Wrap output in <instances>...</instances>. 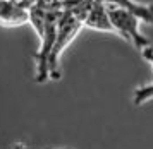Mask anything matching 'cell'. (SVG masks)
Segmentation results:
<instances>
[{
	"label": "cell",
	"instance_id": "cell-1",
	"mask_svg": "<svg viewBox=\"0 0 153 149\" xmlns=\"http://www.w3.org/2000/svg\"><path fill=\"white\" fill-rule=\"evenodd\" d=\"M83 27V22L77 17H74L72 14L62 12L60 19H59V27H57V38L48 60V75L52 81H57L60 77V55L74 41V38L79 34Z\"/></svg>",
	"mask_w": 153,
	"mask_h": 149
},
{
	"label": "cell",
	"instance_id": "cell-2",
	"mask_svg": "<svg viewBox=\"0 0 153 149\" xmlns=\"http://www.w3.org/2000/svg\"><path fill=\"white\" fill-rule=\"evenodd\" d=\"M62 15V9L60 7H50L48 17H47V24L43 27V33L38 36L40 38V48L35 55V62H36V75L35 79L36 82H47L50 81L48 75V60H50V53L52 48L55 43L57 38V27H59V19Z\"/></svg>",
	"mask_w": 153,
	"mask_h": 149
},
{
	"label": "cell",
	"instance_id": "cell-3",
	"mask_svg": "<svg viewBox=\"0 0 153 149\" xmlns=\"http://www.w3.org/2000/svg\"><path fill=\"white\" fill-rule=\"evenodd\" d=\"M108 15H110L112 26L115 29V34L120 36L122 40H126L127 43H131L136 50H143V48L150 46V41L145 34L141 33L139 29V24H141V19L138 15H134L132 12L126 10V9H120V7L115 5H108Z\"/></svg>",
	"mask_w": 153,
	"mask_h": 149
},
{
	"label": "cell",
	"instance_id": "cell-4",
	"mask_svg": "<svg viewBox=\"0 0 153 149\" xmlns=\"http://www.w3.org/2000/svg\"><path fill=\"white\" fill-rule=\"evenodd\" d=\"M83 26L88 27V29H93V31L115 34V29L112 26L110 15H108V7H107V4L100 2V0L93 2V5H91L86 19L83 21Z\"/></svg>",
	"mask_w": 153,
	"mask_h": 149
},
{
	"label": "cell",
	"instance_id": "cell-5",
	"mask_svg": "<svg viewBox=\"0 0 153 149\" xmlns=\"http://www.w3.org/2000/svg\"><path fill=\"white\" fill-rule=\"evenodd\" d=\"M29 22V10L12 0H0V26L17 27Z\"/></svg>",
	"mask_w": 153,
	"mask_h": 149
},
{
	"label": "cell",
	"instance_id": "cell-6",
	"mask_svg": "<svg viewBox=\"0 0 153 149\" xmlns=\"http://www.w3.org/2000/svg\"><path fill=\"white\" fill-rule=\"evenodd\" d=\"M100 2L126 9V10L132 12L134 15H138L141 19V22L153 24V5L152 4H139V2H134V0H100Z\"/></svg>",
	"mask_w": 153,
	"mask_h": 149
},
{
	"label": "cell",
	"instance_id": "cell-7",
	"mask_svg": "<svg viewBox=\"0 0 153 149\" xmlns=\"http://www.w3.org/2000/svg\"><path fill=\"white\" fill-rule=\"evenodd\" d=\"M141 55H143V58H145L150 65H152V69H153V46L150 45V46H146V48H143L141 50Z\"/></svg>",
	"mask_w": 153,
	"mask_h": 149
},
{
	"label": "cell",
	"instance_id": "cell-8",
	"mask_svg": "<svg viewBox=\"0 0 153 149\" xmlns=\"http://www.w3.org/2000/svg\"><path fill=\"white\" fill-rule=\"evenodd\" d=\"M12 2H16V4H19V5L21 7H24V9H31V7L35 5L36 2H38V0H12Z\"/></svg>",
	"mask_w": 153,
	"mask_h": 149
},
{
	"label": "cell",
	"instance_id": "cell-9",
	"mask_svg": "<svg viewBox=\"0 0 153 149\" xmlns=\"http://www.w3.org/2000/svg\"><path fill=\"white\" fill-rule=\"evenodd\" d=\"M14 149H26V148H24L22 144H16V146H14ZM60 149H71V148H60Z\"/></svg>",
	"mask_w": 153,
	"mask_h": 149
}]
</instances>
